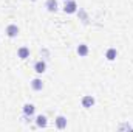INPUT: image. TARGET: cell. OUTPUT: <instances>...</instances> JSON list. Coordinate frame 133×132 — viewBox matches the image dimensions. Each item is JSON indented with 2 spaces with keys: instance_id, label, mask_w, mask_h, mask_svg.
<instances>
[{
  "instance_id": "obj_1",
  "label": "cell",
  "mask_w": 133,
  "mask_h": 132,
  "mask_svg": "<svg viewBox=\"0 0 133 132\" xmlns=\"http://www.w3.org/2000/svg\"><path fill=\"white\" fill-rule=\"evenodd\" d=\"M64 11L66 14H73L77 11V5L74 0H65V5H64Z\"/></svg>"
},
{
  "instance_id": "obj_2",
  "label": "cell",
  "mask_w": 133,
  "mask_h": 132,
  "mask_svg": "<svg viewBox=\"0 0 133 132\" xmlns=\"http://www.w3.org/2000/svg\"><path fill=\"white\" fill-rule=\"evenodd\" d=\"M81 103H82V107L90 109V107H93V106H95L96 99H95V97H93V95H85V97H82Z\"/></svg>"
},
{
  "instance_id": "obj_3",
  "label": "cell",
  "mask_w": 133,
  "mask_h": 132,
  "mask_svg": "<svg viewBox=\"0 0 133 132\" xmlns=\"http://www.w3.org/2000/svg\"><path fill=\"white\" fill-rule=\"evenodd\" d=\"M17 34H19V27L16 25V23H9L8 27H6V36L8 37H17Z\"/></svg>"
},
{
  "instance_id": "obj_4",
  "label": "cell",
  "mask_w": 133,
  "mask_h": 132,
  "mask_svg": "<svg viewBox=\"0 0 133 132\" xmlns=\"http://www.w3.org/2000/svg\"><path fill=\"white\" fill-rule=\"evenodd\" d=\"M34 112H36V107H34V104L31 103H26V104H23V115H25V118H31L34 115Z\"/></svg>"
},
{
  "instance_id": "obj_5",
  "label": "cell",
  "mask_w": 133,
  "mask_h": 132,
  "mask_svg": "<svg viewBox=\"0 0 133 132\" xmlns=\"http://www.w3.org/2000/svg\"><path fill=\"white\" fill-rule=\"evenodd\" d=\"M34 71L36 73H45L46 71V62L45 61H37L36 64H34Z\"/></svg>"
},
{
  "instance_id": "obj_6",
  "label": "cell",
  "mask_w": 133,
  "mask_h": 132,
  "mask_svg": "<svg viewBox=\"0 0 133 132\" xmlns=\"http://www.w3.org/2000/svg\"><path fill=\"white\" fill-rule=\"evenodd\" d=\"M17 56H19L20 59L30 58V48H28V47H20V48L17 50Z\"/></svg>"
},
{
  "instance_id": "obj_7",
  "label": "cell",
  "mask_w": 133,
  "mask_h": 132,
  "mask_svg": "<svg viewBox=\"0 0 133 132\" xmlns=\"http://www.w3.org/2000/svg\"><path fill=\"white\" fill-rule=\"evenodd\" d=\"M45 8H46L50 13H56V11H57V2H56V0H46V2H45Z\"/></svg>"
},
{
  "instance_id": "obj_8",
  "label": "cell",
  "mask_w": 133,
  "mask_h": 132,
  "mask_svg": "<svg viewBox=\"0 0 133 132\" xmlns=\"http://www.w3.org/2000/svg\"><path fill=\"white\" fill-rule=\"evenodd\" d=\"M31 89L36 90V92H40L42 89H43V82H42V79H39V78H36L31 81Z\"/></svg>"
},
{
  "instance_id": "obj_9",
  "label": "cell",
  "mask_w": 133,
  "mask_h": 132,
  "mask_svg": "<svg viewBox=\"0 0 133 132\" xmlns=\"http://www.w3.org/2000/svg\"><path fill=\"white\" fill-rule=\"evenodd\" d=\"M77 55H79L81 58H85V56L88 55V45H87V44H81V45L77 47Z\"/></svg>"
},
{
  "instance_id": "obj_10",
  "label": "cell",
  "mask_w": 133,
  "mask_h": 132,
  "mask_svg": "<svg viewBox=\"0 0 133 132\" xmlns=\"http://www.w3.org/2000/svg\"><path fill=\"white\" fill-rule=\"evenodd\" d=\"M116 56H118L116 48H108V50L105 51V58H107V61H115Z\"/></svg>"
},
{
  "instance_id": "obj_11",
  "label": "cell",
  "mask_w": 133,
  "mask_h": 132,
  "mask_svg": "<svg viewBox=\"0 0 133 132\" xmlns=\"http://www.w3.org/2000/svg\"><path fill=\"white\" fill-rule=\"evenodd\" d=\"M36 124H37L39 128H46V126H48L46 117H45V115H39V117L36 118Z\"/></svg>"
},
{
  "instance_id": "obj_12",
  "label": "cell",
  "mask_w": 133,
  "mask_h": 132,
  "mask_svg": "<svg viewBox=\"0 0 133 132\" xmlns=\"http://www.w3.org/2000/svg\"><path fill=\"white\" fill-rule=\"evenodd\" d=\"M56 126H57V129H65L66 128V118L64 115H59L56 118Z\"/></svg>"
}]
</instances>
